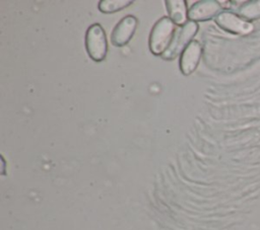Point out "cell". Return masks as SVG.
<instances>
[{
	"instance_id": "cell-8",
	"label": "cell",
	"mask_w": 260,
	"mask_h": 230,
	"mask_svg": "<svg viewBox=\"0 0 260 230\" xmlns=\"http://www.w3.org/2000/svg\"><path fill=\"white\" fill-rule=\"evenodd\" d=\"M186 0H167L166 7L169 17L176 23V25L184 26L188 21V8Z\"/></svg>"
},
{
	"instance_id": "cell-3",
	"label": "cell",
	"mask_w": 260,
	"mask_h": 230,
	"mask_svg": "<svg viewBox=\"0 0 260 230\" xmlns=\"http://www.w3.org/2000/svg\"><path fill=\"white\" fill-rule=\"evenodd\" d=\"M198 29V23L189 20L184 26L180 28L178 32H176V35L172 41L169 49L160 56L161 59L166 61H173L179 55L181 56L189 44L194 41L193 37L197 34Z\"/></svg>"
},
{
	"instance_id": "cell-1",
	"label": "cell",
	"mask_w": 260,
	"mask_h": 230,
	"mask_svg": "<svg viewBox=\"0 0 260 230\" xmlns=\"http://www.w3.org/2000/svg\"><path fill=\"white\" fill-rule=\"evenodd\" d=\"M177 32L176 23L169 17H160L152 26L148 46L150 52L155 56H161L170 47Z\"/></svg>"
},
{
	"instance_id": "cell-10",
	"label": "cell",
	"mask_w": 260,
	"mask_h": 230,
	"mask_svg": "<svg viewBox=\"0 0 260 230\" xmlns=\"http://www.w3.org/2000/svg\"><path fill=\"white\" fill-rule=\"evenodd\" d=\"M132 3L133 0H101L98 8L102 13L111 14L127 8Z\"/></svg>"
},
{
	"instance_id": "cell-4",
	"label": "cell",
	"mask_w": 260,
	"mask_h": 230,
	"mask_svg": "<svg viewBox=\"0 0 260 230\" xmlns=\"http://www.w3.org/2000/svg\"><path fill=\"white\" fill-rule=\"evenodd\" d=\"M215 23L223 30L238 35H245L250 33L254 26L252 22H249L242 18L238 13L230 10L221 11L215 17Z\"/></svg>"
},
{
	"instance_id": "cell-7",
	"label": "cell",
	"mask_w": 260,
	"mask_h": 230,
	"mask_svg": "<svg viewBox=\"0 0 260 230\" xmlns=\"http://www.w3.org/2000/svg\"><path fill=\"white\" fill-rule=\"evenodd\" d=\"M203 48L198 41H192L180 56V70L183 75H191L198 67Z\"/></svg>"
},
{
	"instance_id": "cell-6",
	"label": "cell",
	"mask_w": 260,
	"mask_h": 230,
	"mask_svg": "<svg viewBox=\"0 0 260 230\" xmlns=\"http://www.w3.org/2000/svg\"><path fill=\"white\" fill-rule=\"evenodd\" d=\"M138 25V19L136 16L129 14L124 16L116 24L111 32V43L117 47L121 48L126 46L133 37Z\"/></svg>"
},
{
	"instance_id": "cell-5",
	"label": "cell",
	"mask_w": 260,
	"mask_h": 230,
	"mask_svg": "<svg viewBox=\"0 0 260 230\" xmlns=\"http://www.w3.org/2000/svg\"><path fill=\"white\" fill-rule=\"evenodd\" d=\"M223 11L222 5L216 0H200L195 2L188 11V18L194 22H204L215 17Z\"/></svg>"
},
{
	"instance_id": "cell-9",
	"label": "cell",
	"mask_w": 260,
	"mask_h": 230,
	"mask_svg": "<svg viewBox=\"0 0 260 230\" xmlns=\"http://www.w3.org/2000/svg\"><path fill=\"white\" fill-rule=\"evenodd\" d=\"M238 14L247 21H252L260 18V0H251L243 3L239 9Z\"/></svg>"
},
{
	"instance_id": "cell-2",
	"label": "cell",
	"mask_w": 260,
	"mask_h": 230,
	"mask_svg": "<svg viewBox=\"0 0 260 230\" xmlns=\"http://www.w3.org/2000/svg\"><path fill=\"white\" fill-rule=\"evenodd\" d=\"M85 49L91 60L102 62L108 54V41L104 27L100 23L88 26L85 32Z\"/></svg>"
}]
</instances>
